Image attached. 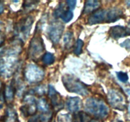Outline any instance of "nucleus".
<instances>
[{"label": "nucleus", "instance_id": "obj_1", "mask_svg": "<svg viewBox=\"0 0 130 122\" xmlns=\"http://www.w3.org/2000/svg\"><path fill=\"white\" fill-rule=\"evenodd\" d=\"M85 110L99 119H103L108 116V108L105 103L98 98H88L85 103Z\"/></svg>", "mask_w": 130, "mask_h": 122}, {"label": "nucleus", "instance_id": "obj_2", "mask_svg": "<svg viewBox=\"0 0 130 122\" xmlns=\"http://www.w3.org/2000/svg\"><path fill=\"white\" fill-rule=\"evenodd\" d=\"M62 83L64 86V88L69 92L76 93L82 96L88 95L89 90L86 85L73 76L70 74H66L63 76Z\"/></svg>", "mask_w": 130, "mask_h": 122}, {"label": "nucleus", "instance_id": "obj_3", "mask_svg": "<svg viewBox=\"0 0 130 122\" xmlns=\"http://www.w3.org/2000/svg\"><path fill=\"white\" fill-rule=\"evenodd\" d=\"M44 71L35 64H29L25 68L24 76L29 83H38L44 78Z\"/></svg>", "mask_w": 130, "mask_h": 122}, {"label": "nucleus", "instance_id": "obj_4", "mask_svg": "<svg viewBox=\"0 0 130 122\" xmlns=\"http://www.w3.org/2000/svg\"><path fill=\"white\" fill-rule=\"evenodd\" d=\"M45 50L43 40L39 35H35L30 42L28 55L31 59L36 60L40 57Z\"/></svg>", "mask_w": 130, "mask_h": 122}, {"label": "nucleus", "instance_id": "obj_5", "mask_svg": "<svg viewBox=\"0 0 130 122\" xmlns=\"http://www.w3.org/2000/svg\"><path fill=\"white\" fill-rule=\"evenodd\" d=\"M16 56L7 55L6 58H0V74L5 77H10L14 71L17 64Z\"/></svg>", "mask_w": 130, "mask_h": 122}, {"label": "nucleus", "instance_id": "obj_6", "mask_svg": "<svg viewBox=\"0 0 130 122\" xmlns=\"http://www.w3.org/2000/svg\"><path fill=\"white\" fill-rule=\"evenodd\" d=\"M32 24L33 17L32 16H27L26 18H22L16 26V32L24 39H27L30 33Z\"/></svg>", "mask_w": 130, "mask_h": 122}, {"label": "nucleus", "instance_id": "obj_7", "mask_svg": "<svg viewBox=\"0 0 130 122\" xmlns=\"http://www.w3.org/2000/svg\"><path fill=\"white\" fill-rule=\"evenodd\" d=\"M107 99L110 105L115 109L122 110L125 108L124 98L121 93L116 90H109L107 94Z\"/></svg>", "mask_w": 130, "mask_h": 122}, {"label": "nucleus", "instance_id": "obj_8", "mask_svg": "<svg viewBox=\"0 0 130 122\" xmlns=\"http://www.w3.org/2000/svg\"><path fill=\"white\" fill-rule=\"evenodd\" d=\"M64 26L61 22H54L48 27V36L54 44L59 43L64 31Z\"/></svg>", "mask_w": 130, "mask_h": 122}, {"label": "nucleus", "instance_id": "obj_9", "mask_svg": "<svg viewBox=\"0 0 130 122\" xmlns=\"http://www.w3.org/2000/svg\"><path fill=\"white\" fill-rule=\"evenodd\" d=\"M24 106L21 107V111L25 117L33 115L37 110V103L31 95H26L24 99Z\"/></svg>", "mask_w": 130, "mask_h": 122}, {"label": "nucleus", "instance_id": "obj_10", "mask_svg": "<svg viewBox=\"0 0 130 122\" xmlns=\"http://www.w3.org/2000/svg\"><path fill=\"white\" fill-rule=\"evenodd\" d=\"M48 95L51 99V103L55 111H58L63 108L64 103L61 95L52 85H49Z\"/></svg>", "mask_w": 130, "mask_h": 122}, {"label": "nucleus", "instance_id": "obj_11", "mask_svg": "<svg viewBox=\"0 0 130 122\" xmlns=\"http://www.w3.org/2000/svg\"><path fill=\"white\" fill-rule=\"evenodd\" d=\"M107 19V10H96L88 18V24L91 25L106 22Z\"/></svg>", "mask_w": 130, "mask_h": 122}, {"label": "nucleus", "instance_id": "obj_12", "mask_svg": "<svg viewBox=\"0 0 130 122\" xmlns=\"http://www.w3.org/2000/svg\"><path fill=\"white\" fill-rule=\"evenodd\" d=\"M109 34L112 38L117 39L130 35V33L127 28L121 26H116L110 29Z\"/></svg>", "mask_w": 130, "mask_h": 122}, {"label": "nucleus", "instance_id": "obj_13", "mask_svg": "<svg viewBox=\"0 0 130 122\" xmlns=\"http://www.w3.org/2000/svg\"><path fill=\"white\" fill-rule=\"evenodd\" d=\"M107 10V19L106 22H114L117 20L120 19L123 15V12L121 9L119 8H109Z\"/></svg>", "mask_w": 130, "mask_h": 122}, {"label": "nucleus", "instance_id": "obj_14", "mask_svg": "<svg viewBox=\"0 0 130 122\" xmlns=\"http://www.w3.org/2000/svg\"><path fill=\"white\" fill-rule=\"evenodd\" d=\"M66 106L70 112L78 111L82 107V100L78 97H69L66 102Z\"/></svg>", "mask_w": 130, "mask_h": 122}, {"label": "nucleus", "instance_id": "obj_15", "mask_svg": "<svg viewBox=\"0 0 130 122\" xmlns=\"http://www.w3.org/2000/svg\"><path fill=\"white\" fill-rule=\"evenodd\" d=\"M100 7V3L96 0H89L85 3L82 14H88L89 13H93Z\"/></svg>", "mask_w": 130, "mask_h": 122}, {"label": "nucleus", "instance_id": "obj_16", "mask_svg": "<svg viewBox=\"0 0 130 122\" xmlns=\"http://www.w3.org/2000/svg\"><path fill=\"white\" fill-rule=\"evenodd\" d=\"M3 122H19L17 113L12 107H8L6 111Z\"/></svg>", "mask_w": 130, "mask_h": 122}, {"label": "nucleus", "instance_id": "obj_17", "mask_svg": "<svg viewBox=\"0 0 130 122\" xmlns=\"http://www.w3.org/2000/svg\"><path fill=\"white\" fill-rule=\"evenodd\" d=\"M37 108L42 112V113L51 111L49 104L44 98H40L37 102Z\"/></svg>", "mask_w": 130, "mask_h": 122}, {"label": "nucleus", "instance_id": "obj_18", "mask_svg": "<svg viewBox=\"0 0 130 122\" xmlns=\"http://www.w3.org/2000/svg\"><path fill=\"white\" fill-rule=\"evenodd\" d=\"M89 116L87 113L83 111L78 112L74 115L73 122H89Z\"/></svg>", "mask_w": 130, "mask_h": 122}, {"label": "nucleus", "instance_id": "obj_19", "mask_svg": "<svg viewBox=\"0 0 130 122\" xmlns=\"http://www.w3.org/2000/svg\"><path fill=\"white\" fill-rule=\"evenodd\" d=\"M15 94V87L12 85H8L6 87L5 90L4 91V95L5 98L7 100H12L13 99Z\"/></svg>", "mask_w": 130, "mask_h": 122}, {"label": "nucleus", "instance_id": "obj_20", "mask_svg": "<svg viewBox=\"0 0 130 122\" xmlns=\"http://www.w3.org/2000/svg\"><path fill=\"white\" fill-rule=\"evenodd\" d=\"M73 17V13L72 12V11L70 10H65L63 13H62L61 16H60V18L62 19V21H63V22H64L65 23H68L70 21H72V19Z\"/></svg>", "mask_w": 130, "mask_h": 122}, {"label": "nucleus", "instance_id": "obj_21", "mask_svg": "<svg viewBox=\"0 0 130 122\" xmlns=\"http://www.w3.org/2000/svg\"><path fill=\"white\" fill-rule=\"evenodd\" d=\"M55 58L54 57L53 55L51 53H45L43 55V57H42V61L44 64H47V65H51L54 63Z\"/></svg>", "mask_w": 130, "mask_h": 122}, {"label": "nucleus", "instance_id": "obj_22", "mask_svg": "<svg viewBox=\"0 0 130 122\" xmlns=\"http://www.w3.org/2000/svg\"><path fill=\"white\" fill-rule=\"evenodd\" d=\"M57 122H73L72 117L69 114H60L57 118Z\"/></svg>", "mask_w": 130, "mask_h": 122}, {"label": "nucleus", "instance_id": "obj_23", "mask_svg": "<svg viewBox=\"0 0 130 122\" xmlns=\"http://www.w3.org/2000/svg\"><path fill=\"white\" fill-rule=\"evenodd\" d=\"M84 45V42L83 41L81 40V39H78L76 43L75 48L74 50V53H75L77 55H79L81 53H82V48H83Z\"/></svg>", "mask_w": 130, "mask_h": 122}, {"label": "nucleus", "instance_id": "obj_24", "mask_svg": "<svg viewBox=\"0 0 130 122\" xmlns=\"http://www.w3.org/2000/svg\"><path fill=\"white\" fill-rule=\"evenodd\" d=\"M52 113L51 111L47 112V113H41L40 115V118L41 121L42 122H48L51 120V118H52Z\"/></svg>", "mask_w": 130, "mask_h": 122}, {"label": "nucleus", "instance_id": "obj_25", "mask_svg": "<svg viewBox=\"0 0 130 122\" xmlns=\"http://www.w3.org/2000/svg\"><path fill=\"white\" fill-rule=\"evenodd\" d=\"M117 78L122 83H126L128 80V76L126 73L123 72H118L117 73Z\"/></svg>", "mask_w": 130, "mask_h": 122}, {"label": "nucleus", "instance_id": "obj_26", "mask_svg": "<svg viewBox=\"0 0 130 122\" xmlns=\"http://www.w3.org/2000/svg\"><path fill=\"white\" fill-rule=\"evenodd\" d=\"M65 10H64V5L62 3H60L59 5L58 6L57 8L56 9V10L54 11V17H60V16L62 15V13L64 12Z\"/></svg>", "mask_w": 130, "mask_h": 122}, {"label": "nucleus", "instance_id": "obj_27", "mask_svg": "<svg viewBox=\"0 0 130 122\" xmlns=\"http://www.w3.org/2000/svg\"><path fill=\"white\" fill-rule=\"evenodd\" d=\"M72 33H66V34L64 35V43L65 45H67L70 43V42H71L72 38Z\"/></svg>", "mask_w": 130, "mask_h": 122}, {"label": "nucleus", "instance_id": "obj_28", "mask_svg": "<svg viewBox=\"0 0 130 122\" xmlns=\"http://www.w3.org/2000/svg\"><path fill=\"white\" fill-rule=\"evenodd\" d=\"M67 3L68 7H69L70 10L72 11V10H73L75 8L77 2L75 1V0H69V1H67Z\"/></svg>", "mask_w": 130, "mask_h": 122}, {"label": "nucleus", "instance_id": "obj_29", "mask_svg": "<svg viewBox=\"0 0 130 122\" xmlns=\"http://www.w3.org/2000/svg\"><path fill=\"white\" fill-rule=\"evenodd\" d=\"M120 45H121V47H124V48H125L126 49H127V50L130 51V39H126L124 42H122V43H121Z\"/></svg>", "mask_w": 130, "mask_h": 122}, {"label": "nucleus", "instance_id": "obj_30", "mask_svg": "<svg viewBox=\"0 0 130 122\" xmlns=\"http://www.w3.org/2000/svg\"><path fill=\"white\" fill-rule=\"evenodd\" d=\"M28 122H41L40 118V116L35 115L31 116V118L29 119Z\"/></svg>", "mask_w": 130, "mask_h": 122}, {"label": "nucleus", "instance_id": "obj_31", "mask_svg": "<svg viewBox=\"0 0 130 122\" xmlns=\"http://www.w3.org/2000/svg\"><path fill=\"white\" fill-rule=\"evenodd\" d=\"M5 42V36L3 34L0 33V45H2Z\"/></svg>", "mask_w": 130, "mask_h": 122}, {"label": "nucleus", "instance_id": "obj_32", "mask_svg": "<svg viewBox=\"0 0 130 122\" xmlns=\"http://www.w3.org/2000/svg\"><path fill=\"white\" fill-rule=\"evenodd\" d=\"M4 10V7H3V5L0 3V14L2 13Z\"/></svg>", "mask_w": 130, "mask_h": 122}, {"label": "nucleus", "instance_id": "obj_33", "mask_svg": "<svg viewBox=\"0 0 130 122\" xmlns=\"http://www.w3.org/2000/svg\"><path fill=\"white\" fill-rule=\"evenodd\" d=\"M3 52H4V49H3V48H0V55L3 54Z\"/></svg>", "mask_w": 130, "mask_h": 122}, {"label": "nucleus", "instance_id": "obj_34", "mask_svg": "<svg viewBox=\"0 0 130 122\" xmlns=\"http://www.w3.org/2000/svg\"><path fill=\"white\" fill-rule=\"evenodd\" d=\"M89 122H99L97 120V119H90L89 121Z\"/></svg>", "mask_w": 130, "mask_h": 122}, {"label": "nucleus", "instance_id": "obj_35", "mask_svg": "<svg viewBox=\"0 0 130 122\" xmlns=\"http://www.w3.org/2000/svg\"><path fill=\"white\" fill-rule=\"evenodd\" d=\"M126 3L127 7L130 8V1H127V2H126Z\"/></svg>", "mask_w": 130, "mask_h": 122}, {"label": "nucleus", "instance_id": "obj_36", "mask_svg": "<svg viewBox=\"0 0 130 122\" xmlns=\"http://www.w3.org/2000/svg\"><path fill=\"white\" fill-rule=\"evenodd\" d=\"M127 29L129 30V33H130V20H129V22H128V24H127Z\"/></svg>", "mask_w": 130, "mask_h": 122}, {"label": "nucleus", "instance_id": "obj_37", "mask_svg": "<svg viewBox=\"0 0 130 122\" xmlns=\"http://www.w3.org/2000/svg\"><path fill=\"white\" fill-rule=\"evenodd\" d=\"M128 94L130 95V92H128ZM129 112L130 113V104H129Z\"/></svg>", "mask_w": 130, "mask_h": 122}, {"label": "nucleus", "instance_id": "obj_38", "mask_svg": "<svg viewBox=\"0 0 130 122\" xmlns=\"http://www.w3.org/2000/svg\"><path fill=\"white\" fill-rule=\"evenodd\" d=\"M2 88V82H1V81H0V88Z\"/></svg>", "mask_w": 130, "mask_h": 122}]
</instances>
